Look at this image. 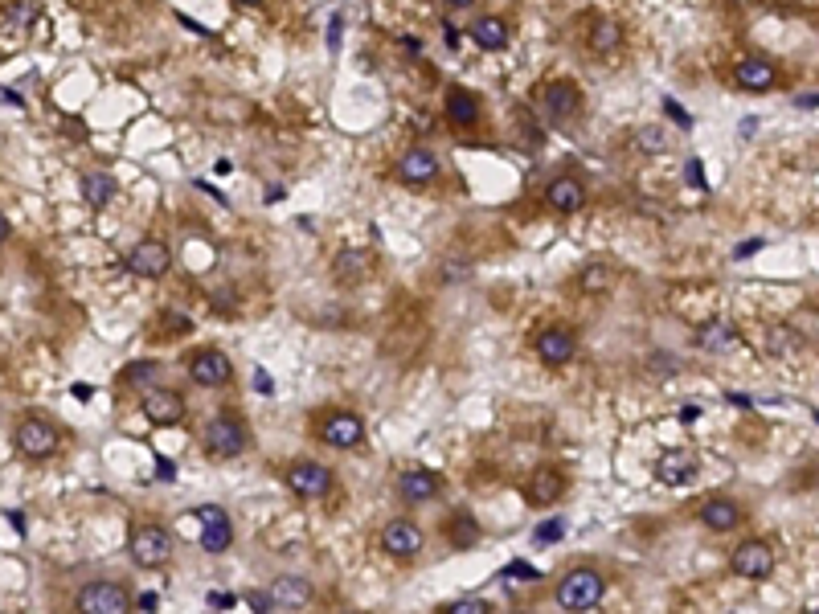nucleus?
<instances>
[{
	"mask_svg": "<svg viewBox=\"0 0 819 614\" xmlns=\"http://www.w3.org/2000/svg\"><path fill=\"white\" fill-rule=\"evenodd\" d=\"M529 99H533V107H537V119H545L549 127H570V123H578V115H582V91H578L570 78L537 82Z\"/></svg>",
	"mask_w": 819,
	"mask_h": 614,
	"instance_id": "f257e3e1",
	"label": "nucleus"
},
{
	"mask_svg": "<svg viewBox=\"0 0 819 614\" xmlns=\"http://www.w3.org/2000/svg\"><path fill=\"white\" fill-rule=\"evenodd\" d=\"M602 594H607V578H602L598 569H590V565H578V569H570L562 582H557L553 602L562 610H570V614H586V610H594L602 602Z\"/></svg>",
	"mask_w": 819,
	"mask_h": 614,
	"instance_id": "f03ea898",
	"label": "nucleus"
},
{
	"mask_svg": "<svg viewBox=\"0 0 819 614\" xmlns=\"http://www.w3.org/2000/svg\"><path fill=\"white\" fill-rule=\"evenodd\" d=\"M172 533H168V524L160 520H148V524H136L132 537H127V553H132V561L140 569H160L172 561Z\"/></svg>",
	"mask_w": 819,
	"mask_h": 614,
	"instance_id": "7ed1b4c3",
	"label": "nucleus"
},
{
	"mask_svg": "<svg viewBox=\"0 0 819 614\" xmlns=\"http://www.w3.org/2000/svg\"><path fill=\"white\" fill-rule=\"evenodd\" d=\"M250 447V434L234 414H213L205 422V455L209 459H238Z\"/></svg>",
	"mask_w": 819,
	"mask_h": 614,
	"instance_id": "20e7f679",
	"label": "nucleus"
},
{
	"mask_svg": "<svg viewBox=\"0 0 819 614\" xmlns=\"http://www.w3.org/2000/svg\"><path fill=\"white\" fill-rule=\"evenodd\" d=\"M132 606H136V598L123 582L99 578V582H86L78 590V614H132Z\"/></svg>",
	"mask_w": 819,
	"mask_h": 614,
	"instance_id": "39448f33",
	"label": "nucleus"
},
{
	"mask_svg": "<svg viewBox=\"0 0 819 614\" xmlns=\"http://www.w3.org/2000/svg\"><path fill=\"white\" fill-rule=\"evenodd\" d=\"M283 479H287V488L299 496V500H324L328 492H332V467H324V463H316V459H299V463H291L287 471H283Z\"/></svg>",
	"mask_w": 819,
	"mask_h": 614,
	"instance_id": "423d86ee",
	"label": "nucleus"
},
{
	"mask_svg": "<svg viewBox=\"0 0 819 614\" xmlns=\"http://www.w3.org/2000/svg\"><path fill=\"white\" fill-rule=\"evenodd\" d=\"M189 381L201 389H222L234 381V361L222 353V348H197L189 357Z\"/></svg>",
	"mask_w": 819,
	"mask_h": 614,
	"instance_id": "0eeeda50",
	"label": "nucleus"
},
{
	"mask_svg": "<svg viewBox=\"0 0 819 614\" xmlns=\"http://www.w3.org/2000/svg\"><path fill=\"white\" fill-rule=\"evenodd\" d=\"M320 443L336 447V451H357L365 443V422L353 410H332L320 422Z\"/></svg>",
	"mask_w": 819,
	"mask_h": 614,
	"instance_id": "6e6552de",
	"label": "nucleus"
},
{
	"mask_svg": "<svg viewBox=\"0 0 819 614\" xmlns=\"http://www.w3.org/2000/svg\"><path fill=\"white\" fill-rule=\"evenodd\" d=\"M13 443L25 459H50L58 451V430L46 418H21L13 430Z\"/></svg>",
	"mask_w": 819,
	"mask_h": 614,
	"instance_id": "1a4fd4ad",
	"label": "nucleus"
},
{
	"mask_svg": "<svg viewBox=\"0 0 819 614\" xmlns=\"http://www.w3.org/2000/svg\"><path fill=\"white\" fill-rule=\"evenodd\" d=\"M729 569H734L738 578H746V582H766L774 574V549L766 541H758V537L742 541L734 549V557H729Z\"/></svg>",
	"mask_w": 819,
	"mask_h": 614,
	"instance_id": "9d476101",
	"label": "nucleus"
},
{
	"mask_svg": "<svg viewBox=\"0 0 819 614\" xmlns=\"http://www.w3.org/2000/svg\"><path fill=\"white\" fill-rule=\"evenodd\" d=\"M377 541H381V549L390 553V557H398V561H410V557H418L422 553V545H426V537H422V529L414 520H406V516H398V520H390L385 529L377 533Z\"/></svg>",
	"mask_w": 819,
	"mask_h": 614,
	"instance_id": "9b49d317",
	"label": "nucleus"
},
{
	"mask_svg": "<svg viewBox=\"0 0 819 614\" xmlns=\"http://www.w3.org/2000/svg\"><path fill=\"white\" fill-rule=\"evenodd\" d=\"M140 410L152 426H177L185 422V398L177 389H160V385H148L144 398H140Z\"/></svg>",
	"mask_w": 819,
	"mask_h": 614,
	"instance_id": "f8f14e48",
	"label": "nucleus"
},
{
	"mask_svg": "<svg viewBox=\"0 0 819 614\" xmlns=\"http://www.w3.org/2000/svg\"><path fill=\"white\" fill-rule=\"evenodd\" d=\"M168 267H172V250L156 238H144L127 250V271L136 279H160V275H168Z\"/></svg>",
	"mask_w": 819,
	"mask_h": 614,
	"instance_id": "ddd939ff",
	"label": "nucleus"
},
{
	"mask_svg": "<svg viewBox=\"0 0 819 614\" xmlns=\"http://www.w3.org/2000/svg\"><path fill=\"white\" fill-rule=\"evenodd\" d=\"M394 177H398L406 189H426L430 181L439 177V156L426 152V148H410V152L394 164Z\"/></svg>",
	"mask_w": 819,
	"mask_h": 614,
	"instance_id": "4468645a",
	"label": "nucleus"
},
{
	"mask_svg": "<svg viewBox=\"0 0 819 614\" xmlns=\"http://www.w3.org/2000/svg\"><path fill=\"white\" fill-rule=\"evenodd\" d=\"M197 520H201V549H205V553H226V549L234 545L230 516H226L218 504L197 508Z\"/></svg>",
	"mask_w": 819,
	"mask_h": 614,
	"instance_id": "2eb2a0df",
	"label": "nucleus"
},
{
	"mask_svg": "<svg viewBox=\"0 0 819 614\" xmlns=\"http://www.w3.org/2000/svg\"><path fill=\"white\" fill-rule=\"evenodd\" d=\"M267 594H271V602H275L279 610H291V614L308 610V606L316 602L312 582H308V578H299V574H283V578H275Z\"/></svg>",
	"mask_w": 819,
	"mask_h": 614,
	"instance_id": "dca6fc26",
	"label": "nucleus"
},
{
	"mask_svg": "<svg viewBox=\"0 0 819 614\" xmlns=\"http://www.w3.org/2000/svg\"><path fill=\"white\" fill-rule=\"evenodd\" d=\"M443 492V479L439 471H430V467H406L402 479H398V496L406 504H430Z\"/></svg>",
	"mask_w": 819,
	"mask_h": 614,
	"instance_id": "f3484780",
	"label": "nucleus"
},
{
	"mask_svg": "<svg viewBox=\"0 0 819 614\" xmlns=\"http://www.w3.org/2000/svg\"><path fill=\"white\" fill-rule=\"evenodd\" d=\"M533 348L545 365H566L578 357V336L570 328H545V332H537Z\"/></svg>",
	"mask_w": 819,
	"mask_h": 614,
	"instance_id": "a211bd4d",
	"label": "nucleus"
},
{
	"mask_svg": "<svg viewBox=\"0 0 819 614\" xmlns=\"http://www.w3.org/2000/svg\"><path fill=\"white\" fill-rule=\"evenodd\" d=\"M562 496H566V475L557 471V467H537V471L529 475L525 500H529L533 508H549V504H557Z\"/></svg>",
	"mask_w": 819,
	"mask_h": 614,
	"instance_id": "6ab92c4d",
	"label": "nucleus"
},
{
	"mask_svg": "<svg viewBox=\"0 0 819 614\" xmlns=\"http://www.w3.org/2000/svg\"><path fill=\"white\" fill-rule=\"evenodd\" d=\"M734 82L750 95H766V91H774V82H779V66L770 58H742L734 66Z\"/></svg>",
	"mask_w": 819,
	"mask_h": 614,
	"instance_id": "aec40b11",
	"label": "nucleus"
},
{
	"mask_svg": "<svg viewBox=\"0 0 819 614\" xmlns=\"http://www.w3.org/2000/svg\"><path fill=\"white\" fill-rule=\"evenodd\" d=\"M697 471H701V463H697L693 451H668V455H660V463H656V479H660L664 488H684V484H693Z\"/></svg>",
	"mask_w": 819,
	"mask_h": 614,
	"instance_id": "412c9836",
	"label": "nucleus"
},
{
	"mask_svg": "<svg viewBox=\"0 0 819 614\" xmlns=\"http://www.w3.org/2000/svg\"><path fill=\"white\" fill-rule=\"evenodd\" d=\"M471 41H476L480 50H488V54H500V50H508V41H512V29H508V21L504 17H496V13H484V17H476L471 21Z\"/></svg>",
	"mask_w": 819,
	"mask_h": 614,
	"instance_id": "4be33fe9",
	"label": "nucleus"
},
{
	"mask_svg": "<svg viewBox=\"0 0 819 614\" xmlns=\"http://www.w3.org/2000/svg\"><path fill=\"white\" fill-rule=\"evenodd\" d=\"M545 205L553 213H578L586 205V185L578 177H553L545 189Z\"/></svg>",
	"mask_w": 819,
	"mask_h": 614,
	"instance_id": "5701e85b",
	"label": "nucleus"
},
{
	"mask_svg": "<svg viewBox=\"0 0 819 614\" xmlns=\"http://www.w3.org/2000/svg\"><path fill=\"white\" fill-rule=\"evenodd\" d=\"M701 520H705V529H713V533H734L738 524L746 520V512H742V504H738V500L713 496V500H705V504H701Z\"/></svg>",
	"mask_w": 819,
	"mask_h": 614,
	"instance_id": "b1692460",
	"label": "nucleus"
},
{
	"mask_svg": "<svg viewBox=\"0 0 819 614\" xmlns=\"http://www.w3.org/2000/svg\"><path fill=\"white\" fill-rule=\"evenodd\" d=\"M586 46H590L594 54H615V50L623 46V25H619L615 17H607V13L590 17V21H586Z\"/></svg>",
	"mask_w": 819,
	"mask_h": 614,
	"instance_id": "393cba45",
	"label": "nucleus"
},
{
	"mask_svg": "<svg viewBox=\"0 0 819 614\" xmlns=\"http://www.w3.org/2000/svg\"><path fill=\"white\" fill-rule=\"evenodd\" d=\"M443 115L451 127H476L480 123V99L463 91V86H451L447 99H443Z\"/></svg>",
	"mask_w": 819,
	"mask_h": 614,
	"instance_id": "a878e982",
	"label": "nucleus"
},
{
	"mask_svg": "<svg viewBox=\"0 0 819 614\" xmlns=\"http://www.w3.org/2000/svg\"><path fill=\"white\" fill-rule=\"evenodd\" d=\"M742 340V332L729 324V320H709L701 332H697V344L705 348V353H725V348H734Z\"/></svg>",
	"mask_w": 819,
	"mask_h": 614,
	"instance_id": "bb28decb",
	"label": "nucleus"
},
{
	"mask_svg": "<svg viewBox=\"0 0 819 614\" xmlns=\"http://www.w3.org/2000/svg\"><path fill=\"white\" fill-rule=\"evenodd\" d=\"M115 177L111 172H86L82 177V201L91 205V209H107L111 201H115Z\"/></svg>",
	"mask_w": 819,
	"mask_h": 614,
	"instance_id": "cd10ccee",
	"label": "nucleus"
},
{
	"mask_svg": "<svg viewBox=\"0 0 819 614\" xmlns=\"http://www.w3.org/2000/svg\"><path fill=\"white\" fill-rule=\"evenodd\" d=\"M611 287H615V267H607V262H586L578 271V291H586V295H602Z\"/></svg>",
	"mask_w": 819,
	"mask_h": 614,
	"instance_id": "c85d7f7f",
	"label": "nucleus"
},
{
	"mask_svg": "<svg viewBox=\"0 0 819 614\" xmlns=\"http://www.w3.org/2000/svg\"><path fill=\"white\" fill-rule=\"evenodd\" d=\"M635 148H639V152H652V156H660V152L668 148V131H664V127H656V123H643V127L635 131Z\"/></svg>",
	"mask_w": 819,
	"mask_h": 614,
	"instance_id": "c756f323",
	"label": "nucleus"
},
{
	"mask_svg": "<svg viewBox=\"0 0 819 614\" xmlns=\"http://www.w3.org/2000/svg\"><path fill=\"white\" fill-rule=\"evenodd\" d=\"M447 533H451V545H455V549H467V545H476V541H480V524L459 512V516L451 520V529H447Z\"/></svg>",
	"mask_w": 819,
	"mask_h": 614,
	"instance_id": "7c9ffc66",
	"label": "nucleus"
},
{
	"mask_svg": "<svg viewBox=\"0 0 819 614\" xmlns=\"http://www.w3.org/2000/svg\"><path fill=\"white\" fill-rule=\"evenodd\" d=\"M443 614H492V602L488 598H455V602H447Z\"/></svg>",
	"mask_w": 819,
	"mask_h": 614,
	"instance_id": "2f4dec72",
	"label": "nucleus"
},
{
	"mask_svg": "<svg viewBox=\"0 0 819 614\" xmlns=\"http://www.w3.org/2000/svg\"><path fill=\"white\" fill-rule=\"evenodd\" d=\"M9 21L13 25H33L37 21V5H33V0H17V5H9Z\"/></svg>",
	"mask_w": 819,
	"mask_h": 614,
	"instance_id": "473e14b6",
	"label": "nucleus"
},
{
	"mask_svg": "<svg viewBox=\"0 0 819 614\" xmlns=\"http://www.w3.org/2000/svg\"><path fill=\"white\" fill-rule=\"evenodd\" d=\"M562 529H566L562 520H549L545 529H537V545H557V541H562Z\"/></svg>",
	"mask_w": 819,
	"mask_h": 614,
	"instance_id": "72a5a7b5",
	"label": "nucleus"
},
{
	"mask_svg": "<svg viewBox=\"0 0 819 614\" xmlns=\"http://www.w3.org/2000/svg\"><path fill=\"white\" fill-rule=\"evenodd\" d=\"M152 373H156V361H148V365L140 361V365H127V373H123V377L140 385V381H152Z\"/></svg>",
	"mask_w": 819,
	"mask_h": 614,
	"instance_id": "f704fd0d",
	"label": "nucleus"
},
{
	"mask_svg": "<svg viewBox=\"0 0 819 614\" xmlns=\"http://www.w3.org/2000/svg\"><path fill=\"white\" fill-rule=\"evenodd\" d=\"M246 602H250V610H254V614H271V610H275L271 594H258V590H254V594H246Z\"/></svg>",
	"mask_w": 819,
	"mask_h": 614,
	"instance_id": "c9c22d12",
	"label": "nucleus"
},
{
	"mask_svg": "<svg viewBox=\"0 0 819 614\" xmlns=\"http://www.w3.org/2000/svg\"><path fill=\"white\" fill-rule=\"evenodd\" d=\"M340 29H344V17L336 13V17H332V25H328V50H332V54L340 50Z\"/></svg>",
	"mask_w": 819,
	"mask_h": 614,
	"instance_id": "e433bc0d",
	"label": "nucleus"
},
{
	"mask_svg": "<svg viewBox=\"0 0 819 614\" xmlns=\"http://www.w3.org/2000/svg\"><path fill=\"white\" fill-rule=\"evenodd\" d=\"M664 111H672V119H676L680 127H693V119L684 115V107H680V103H672V99H668V103H664Z\"/></svg>",
	"mask_w": 819,
	"mask_h": 614,
	"instance_id": "4c0bfd02",
	"label": "nucleus"
},
{
	"mask_svg": "<svg viewBox=\"0 0 819 614\" xmlns=\"http://www.w3.org/2000/svg\"><path fill=\"white\" fill-rule=\"evenodd\" d=\"M762 250V238H750L742 250H734V258H750V254H758Z\"/></svg>",
	"mask_w": 819,
	"mask_h": 614,
	"instance_id": "58836bf2",
	"label": "nucleus"
},
{
	"mask_svg": "<svg viewBox=\"0 0 819 614\" xmlns=\"http://www.w3.org/2000/svg\"><path fill=\"white\" fill-rule=\"evenodd\" d=\"M508 574H516V578H537V569H529L525 561H512V569H508Z\"/></svg>",
	"mask_w": 819,
	"mask_h": 614,
	"instance_id": "ea45409f",
	"label": "nucleus"
},
{
	"mask_svg": "<svg viewBox=\"0 0 819 614\" xmlns=\"http://www.w3.org/2000/svg\"><path fill=\"white\" fill-rule=\"evenodd\" d=\"M156 602H160L156 594H140V598H136V606H140L144 614H152V610H156Z\"/></svg>",
	"mask_w": 819,
	"mask_h": 614,
	"instance_id": "a19ab883",
	"label": "nucleus"
},
{
	"mask_svg": "<svg viewBox=\"0 0 819 614\" xmlns=\"http://www.w3.org/2000/svg\"><path fill=\"white\" fill-rule=\"evenodd\" d=\"M688 181H693V185H701L705 177H701V164L697 160H688Z\"/></svg>",
	"mask_w": 819,
	"mask_h": 614,
	"instance_id": "79ce46f5",
	"label": "nucleus"
},
{
	"mask_svg": "<svg viewBox=\"0 0 819 614\" xmlns=\"http://www.w3.org/2000/svg\"><path fill=\"white\" fill-rule=\"evenodd\" d=\"M254 385H258V389H263V393H267V389H271V377H267L263 369H254Z\"/></svg>",
	"mask_w": 819,
	"mask_h": 614,
	"instance_id": "37998d69",
	"label": "nucleus"
},
{
	"mask_svg": "<svg viewBox=\"0 0 819 614\" xmlns=\"http://www.w3.org/2000/svg\"><path fill=\"white\" fill-rule=\"evenodd\" d=\"M209 602H213V606H222V610H226V606H234V598H230V594H209Z\"/></svg>",
	"mask_w": 819,
	"mask_h": 614,
	"instance_id": "c03bdc74",
	"label": "nucleus"
},
{
	"mask_svg": "<svg viewBox=\"0 0 819 614\" xmlns=\"http://www.w3.org/2000/svg\"><path fill=\"white\" fill-rule=\"evenodd\" d=\"M443 33H447V46H451V50H459V33H455L451 25H443Z\"/></svg>",
	"mask_w": 819,
	"mask_h": 614,
	"instance_id": "a18cd8bd",
	"label": "nucleus"
},
{
	"mask_svg": "<svg viewBox=\"0 0 819 614\" xmlns=\"http://www.w3.org/2000/svg\"><path fill=\"white\" fill-rule=\"evenodd\" d=\"M402 46H406L410 54H418V50H422V41H418V37H402Z\"/></svg>",
	"mask_w": 819,
	"mask_h": 614,
	"instance_id": "49530a36",
	"label": "nucleus"
},
{
	"mask_svg": "<svg viewBox=\"0 0 819 614\" xmlns=\"http://www.w3.org/2000/svg\"><path fill=\"white\" fill-rule=\"evenodd\" d=\"M5 238H9V217L0 213V242H5Z\"/></svg>",
	"mask_w": 819,
	"mask_h": 614,
	"instance_id": "de8ad7c7",
	"label": "nucleus"
},
{
	"mask_svg": "<svg viewBox=\"0 0 819 614\" xmlns=\"http://www.w3.org/2000/svg\"><path fill=\"white\" fill-rule=\"evenodd\" d=\"M799 107H819V95H807V99H799Z\"/></svg>",
	"mask_w": 819,
	"mask_h": 614,
	"instance_id": "09e8293b",
	"label": "nucleus"
},
{
	"mask_svg": "<svg viewBox=\"0 0 819 614\" xmlns=\"http://www.w3.org/2000/svg\"><path fill=\"white\" fill-rule=\"evenodd\" d=\"M447 5H455V9H467V5H476V0H447Z\"/></svg>",
	"mask_w": 819,
	"mask_h": 614,
	"instance_id": "8fccbe9b",
	"label": "nucleus"
},
{
	"mask_svg": "<svg viewBox=\"0 0 819 614\" xmlns=\"http://www.w3.org/2000/svg\"><path fill=\"white\" fill-rule=\"evenodd\" d=\"M234 5H263V0H234Z\"/></svg>",
	"mask_w": 819,
	"mask_h": 614,
	"instance_id": "3c124183",
	"label": "nucleus"
},
{
	"mask_svg": "<svg viewBox=\"0 0 819 614\" xmlns=\"http://www.w3.org/2000/svg\"><path fill=\"white\" fill-rule=\"evenodd\" d=\"M344 614H361V610H344Z\"/></svg>",
	"mask_w": 819,
	"mask_h": 614,
	"instance_id": "603ef678",
	"label": "nucleus"
},
{
	"mask_svg": "<svg viewBox=\"0 0 819 614\" xmlns=\"http://www.w3.org/2000/svg\"><path fill=\"white\" fill-rule=\"evenodd\" d=\"M807 614H819V610H807Z\"/></svg>",
	"mask_w": 819,
	"mask_h": 614,
	"instance_id": "864d4df0",
	"label": "nucleus"
},
{
	"mask_svg": "<svg viewBox=\"0 0 819 614\" xmlns=\"http://www.w3.org/2000/svg\"><path fill=\"white\" fill-rule=\"evenodd\" d=\"M521 614H529V610H521Z\"/></svg>",
	"mask_w": 819,
	"mask_h": 614,
	"instance_id": "5fc2aeb1",
	"label": "nucleus"
}]
</instances>
